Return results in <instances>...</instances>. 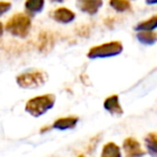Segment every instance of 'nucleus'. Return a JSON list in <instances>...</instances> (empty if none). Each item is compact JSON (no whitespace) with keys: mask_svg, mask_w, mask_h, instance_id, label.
I'll return each mask as SVG.
<instances>
[{"mask_svg":"<svg viewBox=\"0 0 157 157\" xmlns=\"http://www.w3.org/2000/svg\"><path fill=\"white\" fill-rule=\"evenodd\" d=\"M102 157H120L122 156V152L121 148L116 145L113 142H109L107 143L102 148V153H101Z\"/></svg>","mask_w":157,"mask_h":157,"instance_id":"obj_12","label":"nucleus"},{"mask_svg":"<svg viewBox=\"0 0 157 157\" xmlns=\"http://www.w3.org/2000/svg\"><path fill=\"white\" fill-rule=\"evenodd\" d=\"M76 7L84 13L94 15L102 7V0H78Z\"/></svg>","mask_w":157,"mask_h":157,"instance_id":"obj_6","label":"nucleus"},{"mask_svg":"<svg viewBox=\"0 0 157 157\" xmlns=\"http://www.w3.org/2000/svg\"><path fill=\"white\" fill-rule=\"evenodd\" d=\"M3 30H5V28H3V25H2V23L0 22V38L2 37V35H3Z\"/></svg>","mask_w":157,"mask_h":157,"instance_id":"obj_18","label":"nucleus"},{"mask_svg":"<svg viewBox=\"0 0 157 157\" xmlns=\"http://www.w3.org/2000/svg\"><path fill=\"white\" fill-rule=\"evenodd\" d=\"M123 148H124L126 156L139 157V156H143L145 154V152L142 151L140 143L136 139H133V138H127V139H125L124 143H123Z\"/></svg>","mask_w":157,"mask_h":157,"instance_id":"obj_5","label":"nucleus"},{"mask_svg":"<svg viewBox=\"0 0 157 157\" xmlns=\"http://www.w3.org/2000/svg\"><path fill=\"white\" fill-rule=\"evenodd\" d=\"M137 39L140 43L144 45H153L157 42V33H154V30L139 31V33L137 35Z\"/></svg>","mask_w":157,"mask_h":157,"instance_id":"obj_10","label":"nucleus"},{"mask_svg":"<svg viewBox=\"0 0 157 157\" xmlns=\"http://www.w3.org/2000/svg\"><path fill=\"white\" fill-rule=\"evenodd\" d=\"M52 1H54V2H63V0H52Z\"/></svg>","mask_w":157,"mask_h":157,"instance_id":"obj_19","label":"nucleus"},{"mask_svg":"<svg viewBox=\"0 0 157 157\" xmlns=\"http://www.w3.org/2000/svg\"><path fill=\"white\" fill-rule=\"evenodd\" d=\"M31 29V20L27 14L16 13L6 24V30L14 37L25 38Z\"/></svg>","mask_w":157,"mask_h":157,"instance_id":"obj_2","label":"nucleus"},{"mask_svg":"<svg viewBox=\"0 0 157 157\" xmlns=\"http://www.w3.org/2000/svg\"><path fill=\"white\" fill-rule=\"evenodd\" d=\"M123 52V44L120 41H111L102 43L92 48L87 53V57L90 59L108 58L117 56Z\"/></svg>","mask_w":157,"mask_h":157,"instance_id":"obj_4","label":"nucleus"},{"mask_svg":"<svg viewBox=\"0 0 157 157\" xmlns=\"http://www.w3.org/2000/svg\"><path fill=\"white\" fill-rule=\"evenodd\" d=\"M12 5L7 1H0V16H2L3 14H6L10 9H11Z\"/></svg>","mask_w":157,"mask_h":157,"instance_id":"obj_16","label":"nucleus"},{"mask_svg":"<svg viewBox=\"0 0 157 157\" xmlns=\"http://www.w3.org/2000/svg\"><path fill=\"white\" fill-rule=\"evenodd\" d=\"M144 143L152 156H157V133H148L144 138Z\"/></svg>","mask_w":157,"mask_h":157,"instance_id":"obj_13","label":"nucleus"},{"mask_svg":"<svg viewBox=\"0 0 157 157\" xmlns=\"http://www.w3.org/2000/svg\"><path fill=\"white\" fill-rule=\"evenodd\" d=\"M46 81H48V74L41 70L24 72L16 78L17 85L25 90H35V88L41 87L46 83Z\"/></svg>","mask_w":157,"mask_h":157,"instance_id":"obj_3","label":"nucleus"},{"mask_svg":"<svg viewBox=\"0 0 157 157\" xmlns=\"http://www.w3.org/2000/svg\"><path fill=\"white\" fill-rule=\"evenodd\" d=\"M78 122V117L74 116H67V117H61L58 118L54 122V124L52 125V127L57 130H68V129H73L76 126Z\"/></svg>","mask_w":157,"mask_h":157,"instance_id":"obj_9","label":"nucleus"},{"mask_svg":"<svg viewBox=\"0 0 157 157\" xmlns=\"http://www.w3.org/2000/svg\"><path fill=\"white\" fill-rule=\"evenodd\" d=\"M110 6L117 12H125L131 8L128 0H110Z\"/></svg>","mask_w":157,"mask_h":157,"instance_id":"obj_15","label":"nucleus"},{"mask_svg":"<svg viewBox=\"0 0 157 157\" xmlns=\"http://www.w3.org/2000/svg\"><path fill=\"white\" fill-rule=\"evenodd\" d=\"M103 108L109 112L112 115H123L124 111H123L122 107L120 105V99H118L117 95H112L109 96L103 102Z\"/></svg>","mask_w":157,"mask_h":157,"instance_id":"obj_7","label":"nucleus"},{"mask_svg":"<svg viewBox=\"0 0 157 157\" xmlns=\"http://www.w3.org/2000/svg\"><path fill=\"white\" fill-rule=\"evenodd\" d=\"M55 100H56V98L52 94H45V95H41V96H37L35 98H31L30 100L27 101L25 110L31 116L39 117V116L45 114L48 110H51L54 107Z\"/></svg>","mask_w":157,"mask_h":157,"instance_id":"obj_1","label":"nucleus"},{"mask_svg":"<svg viewBox=\"0 0 157 157\" xmlns=\"http://www.w3.org/2000/svg\"><path fill=\"white\" fill-rule=\"evenodd\" d=\"M156 28H157V15H154L151 18H148V20L139 23V24L135 27V30L151 31V30H155Z\"/></svg>","mask_w":157,"mask_h":157,"instance_id":"obj_14","label":"nucleus"},{"mask_svg":"<svg viewBox=\"0 0 157 157\" xmlns=\"http://www.w3.org/2000/svg\"><path fill=\"white\" fill-rule=\"evenodd\" d=\"M52 16L53 20L60 24H69V23L73 22V20L75 18L74 12H72L67 8H58L53 12Z\"/></svg>","mask_w":157,"mask_h":157,"instance_id":"obj_8","label":"nucleus"},{"mask_svg":"<svg viewBox=\"0 0 157 157\" xmlns=\"http://www.w3.org/2000/svg\"><path fill=\"white\" fill-rule=\"evenodd\" d=\"M44 0H26L25 2V9L28 13L37 14L43 10Z\"/></svg>","mask_w":157,"mask_h":157,"instance_id":"obj_11","label":"nucleus"},{"mask_svg":"<svg viewBox=\"0 0 157 157\" xmlns=\"http://www.w3.org/2000/svg\"><path fill=\"white\" fill-rule=\"evenodd\" d=\"M147 5H157V0H145Z\"/></svg>","mask_w":157,"mask_h":157,"instance_id":"obj_17","label":"nucleus"}]
</instances>
